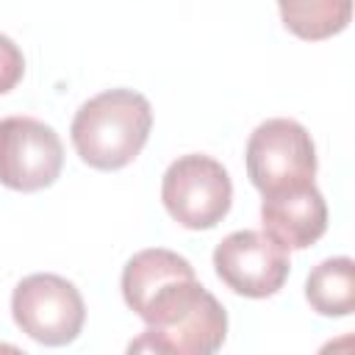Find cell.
I'll use <instances>...</instances> for the list:
<instances>
[{
    "label": "cell",
    "mask_w": 355,
    "mask_h": 355,
    "mask_svg": "<svg viewBox=\"0 0 355 355\" xmlns=\"http://www.w3.org/2000/svg\"><path fill=\"white\" fill-rule=\"evenodd\" d=\"M153 108L133 89H108L86 100L72 119V144L78 155L103 172L128 166L147 144Z\"/></svg>",
    "instance_id": "cell-1"
},
{
    "label": "cell",
    "mask_w": 355,
    "mask_h": 355,
    "mask_svg": "<svg viewBox=\"0 0 355 355\" xmlns=\"http://www.w3.org/2000/svg\"><path fill=\"white\" fill-rule=\"evenodd\" d=\"M161 200L178 225L189 230H208L227 216L233 183L216 158L191 153L172 161L164 172Z\"/></svg>",
    "instance_id": "cell-2"
},
{
    "label": "cell",
    "mask_w": 355,
    "mask_h": 355,
    "mask_svg": "<svg viewBox=\"0 0 355 355\" xmlns=\"http://www.w3.org/2000/svg\"><path fill=\"white\" fill-rule=\"evenodd\" d=\"M11 316L33 341L44 347H64L83 330L86 305L67 277L36 272L17 283L11 294Z\"/></svg>",
    "instance_id": "cell-3"
},
{
    "label": "cell",
    "mask_w": 355,
    "mask_h": 355,
    "mask_svg": "<svg viewBox=\"0 0 355 355\" xmlns=\"http://www.w3.org/2000/svg\"><path fill=\"white\" fill-rule=\"evenodd\" d=\"M247 175L261 194H275L313 183L316 147L311 133L294 119H266L247 141Z\"/></svg>",
    "instance_id": "cell-4"
},
{
    "label": "cell",
    "mask_w": 355,
    "mask_h": 355,
    "mask_svg": "<svg viewBox=\"0 0 355 355\" xmlns=\"http://www.w3.org/2000/svg\"><path fill=\"white\" fill-rule=\"evenodd\" d=\"M64 166L58 133L33 116L0 119V183L14 191H39L55 183Z\"/></svg>",
    "instance_id": "cell-5"
},
{
    "label": "cell",
    "mask_w": 355,
    "mask_h": 355,
    "mask_svg": "<svg viewBox=\"0 0 355 355\" xmlns=\"http://www.w3.org/2000/svg\"><path fill=\"white\" fill-rule=\"evenodd\" d=\"M214 269L230 291L263 300L283 288L291 261L288 250L272 236L258 230H236L216 244Z\"/></svg>",
    "instance_id": "cell-6"
},
{
    "label": "cell",
    "mask_w": 355,
    "mask_h": 355,
    "mask_svg": "<svg viewBox=\"0 0 355 355\" xmlns=\"http://www.w3.org/2000/svg\"><path fill=\"white\" fill-rule=\"evenodd\" d=\"M227 313L219 300L202 286L197 297L166 324L144 327L130 341V352H166V355H211L225 344Z\"/></svg>",
    "instance_id": "cell-7"
},
{
    "label": "cell",
    "mask_w": 355,
    "mask_h": 355,
    "mask_svg": "<svg viewBox=\"0 0 355 355\" xmlns=\"http://www.w3.org/2000/svg\"><path fill=\"white\" fill-rule=\"evenodd\" d=\"M261 225L286 250H305L327 230V202L313 183L263 194Z\"/></svg>",
    "instance_id": "cell-8"
},
{
    "label": "cell",
    "mask_w": 355,
    "mask_h": 355,
    "mask_svg": "<svg viewBox=\"0 0 355 355\" xmlns=\"http://www.w3.org/2000/svg\"><path fill=\"white\" fill-rule=\"evenodd\" d=\"M186 277H194V266L183 255L164 250V247H150V250L136 252L125 263L122 297H125L128 308L139 316L158 291H164L175 280H186Z\"/></svg>",
    "instance_id": "cell-9"
},
{
    "label": "cell",
    "mask_w": 355,
    "mask_h": 355,
    "mask_svg": "<svg viewBox=\"0 0 355 355\" xmlns=\"http://www.w3.org/2000/svg\"><path fill=\"white\" fill-rule=\"evenodd\" d=\"M305 297L322 316H349L355 311V263L347 255L327 258L311 269Z\"/></svg>",
    "instance_id": "cell-10"
},
{
    "label": "cell",
    "mask_w": 355,
    "mask_h": 355,
    "mask_svg": "<svg viewBox=\"0 0 355 355\" xmlns=\"http://www.w3.org/2000/svg\"><path fill=\"white\" fill-rule=\"evenodd\" d=\"M283 25L308 42L341 33L352 19V0H277Z\"/></svg>",
    "instance_id": "cell-11"
},
{
    "label": "cell",
    "mask_w": 355,
    "mask_h": 355,
    "mask_svg": "<svg viewBox=\"0 0 355 355\" xmlns=\"http://www.w3.org/2000/svg\"><path fill=\"white\" fill-rule=\"evenodd\" d=\"M22 72H25L22 50L8 36L0 33V94L11 92L22 80Z\"/></svg>",
    "instance_id": "cell-12"
}]
</instances>
